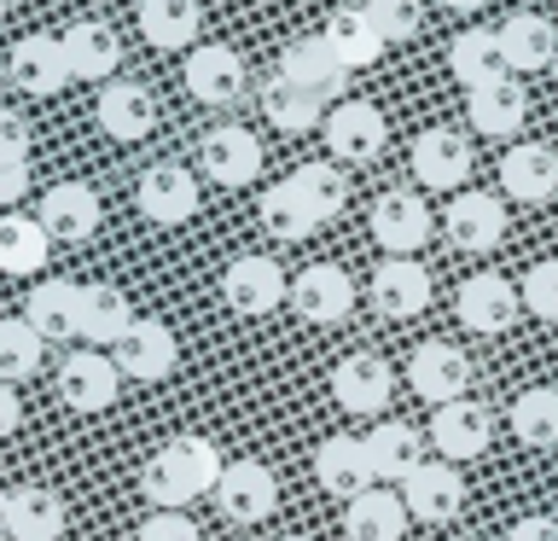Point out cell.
Listing matches in <instances>:
<instances>
[{"label":"cell","mask_w":558,"mask_h":541,"mask_svg":"<svg viewBox=\"0 0 558 541\" xmlns=\"http://www.w3.org/2000/svg\"><path fill=\"white\" fill-rule=\"evenodd\" d=\"M331 396H338L343 413L373 419V413L390 408L396 373L384 366V356H349V361H338V373H331Z\"/></svg>","instance_id":"7c38bea8"},{"label":"cell","mask_w":558,"mask_h":541,"mask_svg":"<svg viewBox=\"0 0 558 541\" xmlns=\"http://www.w3.org/2000/svg\"><path fill=\"white\" fill-rule=\"evenodd\" d=\"M47 268V227L35 216H0V274Z\"/></svg>","instance_id":"74e56055"},{"label":"cell","mask_w":558,"mask_h":541,"mask_svg":"<svg viewBox=\"0 0 558 541\" xmlns=\"http://www.w3.org/2000/svg\"><path fill=\"white\" fill-rule=\"evenodd\" d=\"M500 187L512 192L518 204H547L558 192V152L553 146H535V140H523L500 157Z\"/></svg>","instance_id":"cb8c5ba5"},{"label":"cell","mask_w":558,"mask_h":541,"mask_svg":"<svg viewBox=\"0 0 558 541\" xmlns=\"http://www.w3.org/2000/svg\"><path fill=\"white\" fill-rule=\"evenodd\" d=\"M29 122L17 111H0V164H29Z\"/></svg>","instance_id":"bcb514c9"},{"label":"cell","mask_w":558,"mask_h":541,"mask_svg":"<svg viewBox=\"0 0 558 541\" xmlns=\"http://www.w3.org/2000/svg\"><path fill=\"white\" fill-rule=\"evenodd\" d=\"M512 436L530 448H558V390H523L512 401Z\"/></svg>","instance_id":"60d3db41"},{"label":"cell","mask_w":558,"mask_h":541,"mask_svg":"<svg viewBox=\"0 0 558 541\" xmlns=\"http://www.w3.org/2000/svg\"><path fill=\"white\" fill-rule=\"evenodd\" d=\"M453 309H460V321H465L471 332L500 338V332H512L523 297H518V286H512L506 274H471L465 286H460V297H453Z\"/></svg>","instance_id":"52a82bcc"},{"label":"cell","mask_w":558,"mask_h":541,"mask_svg":"<svg viewBox=\"0 0 558 541\" xmlns=\"http://www.w3.org/2000/svg\"><path fill=\"white\" fill-rule=\"evenodd\" d=\"M157 454H163V460L181 471V483L192 489V501H198V495H216L227 460H221V448L209 443V436H174V443H163Z\"/></svg>","instance_id":"d590c367"},{"label":"cell","mask_w":558,"mask_h":541,"mask_svg":"<svg viewBox=\"0 0 558 541\" xmlns=\"http://www.w3.org/2000/svg\"><path fill=\"white\" fill-rule=\"evenodd\" d=\"M64 64H70V82H105V76H117V64H122V41H117V29L111 24H70L64 35Z\"/></svg>","instance_id":"83f0119b"},{"label":"cell","mask_w":558,"mask_h":541,"mask_svg":"<svg viewBox=\"0 0 558 541\" xmlns=\"http://www.w3.org/2000/svg\"><path fill=\"white\" fill-rule=\"evenodd\" d=\"M291 187L303 192V204L320 216V227L331 221V216H343L349 209V175L338 169V164H303V169H291Z\"/></svg>","instance_id":"f35d334b"},{"label":"cell","mask_w":558,"mask_h":541,"mask_svg":"<svg viewBox=\"0 0 558 541\" xmlns=\"http://www.w3.org/2000/svg\"><path fill=\"white\" fill-rule=\"evenodd\" d=\"M140 541H204V536L186 513H151L146 524H140Z\"/></svg>","instance_id":"f6af8a7d"},{"label":"cell","mask_w":558,"mask_h":541,"mask_svg":"<svg viewBox=\"0 0 558 541\" xmlns=\"http://www.w3.org/2000/svg\"><path fill=\"white\" fill-rule=\"evenodd\" d=\"M448 70L460 76V87H488V82H500L506 76V52H500V35L495 29H465V35H453V47H448Z\"/></svg>","instance_id":"836d02e7"},{"label":"cell","mask_w":558,"mask_h":541,"mask_svg":"<svg viewBox=\"0 0 558 541\" xmlns=\"http://www.w3.org/2000/svg\"><path fill=\"white\" fill-rule=\"evenodd\" d=\"M343 530H349V541H401L408 536V506H401V495L366 489V495L349 501Z\"/></svg>","instance_id":"e575fe53"},{"label":"cell","mask_w":558,"mask_h":541,"mask_svg":"<svg viewBox=\"0 0 558 541\" xmlns=\"http://www.w3.org/2000/svg\"><path fill=\"white\" fill-rule=\"evenodd\" d=\"M122 390V373L111 356H99V349H82V356H64L59 366V396L70 401L76 413H105Z\"/></svg>","instance_id":"9a60e30c"},{"label":"cell","mask_w":558,"mask_h":541,"mask_svg":"<svg viewBox=\"0 0 558 541\" xmlns=\"http://www.w3.org/2000/svg\"><path fill=\"white\" fill-rule=\"evenodd\" d=\"M401 506H408V518H418V524H453L465 506L460 471L448 460H425L408 483H401Z\"/></svg>","instance_id":"4fadbf2b"},{"label":"cell","mask_w":558,"mask_h":541,"mask_svg":"<svg viewBox=\"0 0 558 541\" xmlns=\"http://www.w3.org/2000/svg\"><path fill=\"white\" fill-rule=\"evenodd\" d=\"M279 541H308V536H279Z\"/></svg>","instance_id":"db71d44e"},{"label":"cell","mask_w":558,"mask_h":541,"mask_svg":"<svg viewBox=\"0 0 558 541\" xmlns=\"http://www.w3.org/2000/svg\"><path fill=\"white\" fill-rule=\"evenodd\" d=\"M0 17H7V0H0Z\"/></svg>","instance_id":"11a10c76"},{"label":"cell","mask_w":558,"mask_h":541,"mask_svg":"<svg viewBox=\"0 0 558 541\" xmlns=\"http://www.w3.org/2000/svg\"><path fill=\"white\" fill-rule=\"evenodd\" d=\"M41 332L29 321H0V384H17V378H35L41 373Z\"/></svg>","instance_id":"b9f144b4"},{"label":"cell","mask_w":558,"mask_h":541,"mask_svg":"<svg viewBox=\"0 0 558 541\" xmlns=\"http://www.w3.org/2000/svg\"><path fill=\"white\" fill-rule=\"evenodd\" d=\"M430 227H436V216H430V204L418 199V192H408V187L378 192V204H373V239H378L390 256L425 251Z\"/></svg>","instance_id":"5b68a950"},{"label":"cell","mask_w":558,"mask_h":541,"mask_svg":"<svg viewBox=\"0 0 558 541\" xmlns=\"http://www.w3.org/2000/svg\"><path fill=\"white\" fill-rule=\"evenodd\" d=\"M134 321L140 314H134L122 286H105V279L82 286V338H87V349H117L122 332H129Z\"/></svg>","instance_id":"484cf974"},{"label":"cell","mask_w":558,"mask_h":541,"mask_svg":"<svg viewBox=\"0 0 558 541\" xmlns=\"http://www.w3.org/2000/svg\"><path fill=\"white\" fill-rule=\"evenodd\" d=\"M286 297L308 326H338V321H349V309H355V279H349L338 262H314V268H303L291 279Z\"/></svg>","instance_id":"277c9868"},{"label":"cell","mask_w":558,"mask_h":541,"mask_svg":"<svg viewBox=\"0 0 558 541\" xmlns=\"http://www.w3.org/2000/svg\"><path fill=\"white\" fill-rule=\"evenodd\" d=\"M523 309L535 314V321H558V262H535L530 274H523Z\"/></svg>","instance_id":"ee69618b"},{"label":"cell","mask_w":558,"mask_h":541,"mask_svg":"<svg viewBox=\"0 0 558 541\" xmlns=\"http://www.w3.org/2000/svg\"><path fill=\"white\" fill-rule=\"evenodd\" d=\"M47 227V239H64V244H87L99 233V192L82 187V181H59L47 187L41 199V216H35Z\"/></svg>","instance_id":"ac0fdd59"},{"label":"cell","mask_w":558,"mask_h":541,"mask_svg":"<svg viewBox=\"0 0 558 541\" xmlns=\"http://www.w3.org/2000/svg\"><path fill=\"white\" fill-rule=\"evenodd\" d=\"M24 321L41 332V344L82 338V286L76 279H41L24 303Z\"/></svg>","instance_id":"44dd1931"},{"label":"cell","mask_w":558,"mask_h":541,"mask_svg":"<svg viewBox=\"0 0 558 541\" xmlns=\"http://www.w3.org/2000/svg\"><path fill=\"white\" fill-rule=\"evenodd\" d=\"M134 199L157 227H181V221L198 216V181H192V169H181V164H151L140 175Z\"/></svg>","instance_id":"2e32d148"},{"label":"cell","mask_w":558,"mask_h":541,"mask_svg":"<svg viewBox=\"0 0 558 541\" xmlns=\"http://www.w3.org/2000/svg\"><path fill=\"white\" fill-rule=\"evenodd\" d=\"M186 94L198 105H239L244 99V59L221 41L186 52Z\"/></svg>","instance_id":"5bb4252c"},{"label":"cell","mask_w":558,"mask_h":541,"mask_svg":"<svg viewBox=\"0 0 558 541\" xmlns=\"http://www.w3.org/2000/svg\"><path fill=\"white\" fill-rule=\"evenodd\" d=\"M488 443H495V413L483 408V401H442L430 419V448L442 454L448 466H460V460H477V454H488Z\"/></svg>","instance_id":"7a4b0ae2"},{"label":"cell","mask_w":558,"mask_h":541,"mask_svg":"<svg viewBox=\"0 0 558 541\" xmlns=\"http://www.w3.org/2000/svg\"><path fill=\"white\" fill-rule=\"evenodd\" d=\"M117 373L122 378H140V384H157L174 373V361H181V344H174V332L163 321H134L122 332V344L111 349Z\"/></svg>","instance_id":"ba28073f"},{"label":"cell","mask_w":558,"mask_h":541,"mask_svg":"<svg viewBox=\"0 0 558 541\" xmlns=\"http://www.w3.org/2000/svg\"><path fill=\"white\" fill-rule=\"evenodd\" d=\"M262 227L268 233H279V239H308V233H320V216L303 204V192H296L291 181H279V187H268L262 192Z\"/></svg>","instance_id":"ab89813d"},{"label":"cell","mask_w":558,"mask_h":541,"mask_svg":"<svg viewBox=\"0 0 558 541\" xmlns=\"http://www.w3.org/2000/svg\"><path fill=\"white\" fill-rule=\"evenodd\" d=\"M320 129H326V152L338 157V164H373V157L384 152V140H390L384 111L373 99H338Z\"/></svg>","instance_id":"6da1fadb"},{"label":"cell","mask_w":558,"mask_h":541,"mask_svg":"<svg viewBox=\"0 0 558 541\" xmlns=\"http://www.w3.org/2000/svg\"><path fill=\"white\" fill-rule=\"evenodd\" d=\"M7 536L12 541H59L64 536V501L52 489H12L7 495Z\"/></svg>","instance_id":"f546056e"},{"label":"cell","mask_w":558,"mask_h":541,"mask_svg":"<svg viewBox=\"0 0 558 541\" xmlns=\"http://www.w3.org/2000/svg\"><path fill=\"white\" fill-rule=\"evenodd\" d=\"M94 117L111 140H146L157 129V99H151V87H140V82H105Z\"/></svg>","instance_id":"d4e9b609"},{"label":"cell","mask_w":558,"mask_h":541,"mask_svg":"<svg viewBox=\"0 0 558 541\" xmlns=\"http://www.w3.org/2000/svg\"><path fill=\"white\" fill-rule=\"evenodd\" d=\"M198 29H204L198 0H140V35H146L157 52L198 47Z\"/></svg>","instance_id":"4316f807"},{"label":"cell","mask_w":558,"mask_h":541,"mask_svg":"<svg viewBox=\"0 0 558 541\" xmlns=\"http://www.w3.org/2000/svg\"><path fill=\"white\" fill-rule=\"evenodd\" d=\"M547 70H553V82H558V52H553V64H547Z\"/></svg>","instance_id":"f5cc1de1"},{"label":"cell","mask_w":558,"mask_h":541,"mask_svg":"<svg viewBox=\"0 0 558 541\" xmlns=\"http://www.w3.org/2000/svg\"><path fill=\"white\" fill-rule=\"evenodd\" d=\"M413 175L430 192H460L471 175V146L460 129H425L413 140Z\"/></svg>","instance_id":"e0dca14e"},{"label":"cell","mask_w":558,"mask_h":541,"mask_svg":"<svg viewBox=\"0 0 558 541\" xmlns=\"http://www.w3.org/2000/svg\"><path fill=\"white\" fill-rule=\"evenodd\" d=\"M7 495H12V489H0V536H7Z\"/></svg>","instance_id":"816d5d0a"},{"label":"cell","mask_w":558,"mask_h":541,"mask_svg":"<svg viewBox=\"0 0 558 541\" xmlns=\"http://www.w3.org/2000/svg\"><path fill=\"white\" fill-rule=\"evenodd\" d=\"M471 122H477V134H488V140H512L523 122H530V94H523L512 76L488 82L471 94Z\"/></svg>","instance_id":"1f68e13d"},{"label":"cell","mask_w":558,"mask_h":541,"mask_svg":"<svg viewBox=\"0 0 558 541\" xmlns=\"http://www.w3.org/2000/svg\"><path fill=\"white\" fill-rule=\"evenodd\" d=\"M7 7H12V0H7Z\"/></svg>","instance_id":"9f6ffc18"},{"label":"cell","mask_w":558,"mask_h":541,"mask_svg":"<svg viewBox=\"0 0 558 541\" xmlns=\"http://www.w3.org/2000/svg\"><path fill=\"white\" fill-rule=\"evenodd\" d=\"M198 169L209 175L216 187H251L262 175V140L239 122H221V129L204 134L198 146Z\"/></svg>","instance_id":"8992f818"},{"label":"cell","mask_w":558,"mask_h":541,"mask_svg":"<svg viewBox=\"0 0 558 541\" xmlns=\"http://www.w3.org/2000/svg\"><path fill=\"white\" fill-rule=\"evenodd\" d=\"M366 460H373V478H390V483H408L418 466H425V443H418L413 425L401 419H384L366 436Z\"/></svg>","instance_id":"4dcf8cb0"},{"label":"cell","mask_w":558,"mask_h":541,"mask_svg":"<svg viewBox=\"0 0 558 541\" xmlns=\"http://www.w3.org/2000/svg\"><path fill=\"white\" fill-rule=\"evenodd\" d=\"M7 70H12V82L24 87V94H35V99H52V94L70 87V64H64L59 35H24V41L12 47Z\"/></svg>","instance_id":"d6986e66"},{"label":"cell","mask_w":558,"mask_h":541,"mask_svg":"<svg viewBox=\"0 0 558 541\" xmlns=\"http://www.w3.org/2000/svg\"><path fill=\"white\" fill-rule=\"evenodd\" d=\"M373 309L390 314V321L425 314L430 309V274H425V262H408V256L384 262V268L373 274Z\"/></svg>","instance_id":"7402d4cb"},{"label":"cell","mask_w":558,"mask_h":541,"mask_svg":"<svg viewBox=\"0 0 558 541\" xmlns=\"http://www.w3.org/2000/svg\"><path fill=\"white\" fill-rule=\"evenodd\" d=\"M495 35H500V52H506V70H547L553 52H558V29L535 12H512Z\"/></svg>","instance_id":"d6a6232c"},{"label":"cell","mask_w":558,"mask_h":541,"mask_svg":"<svg viewBox=\"0 0 558 541\" xmlns=\"http://www.w3.org/2000/svg\"><path fill=\"white\" fill-rule=\"evenodd\" d=\"M216 506H221V518H233V524H262V518H268L274 506H279L274 471L262 466V460H233V466H221Z\"/></svg>","instance_id":"9c48e42d"},{"label":"cell","mask_w":558,"mask_h":541,"mask_svg":"<svg viewBox=\"0 0 558 541\" xmlns=\"http://www.w3.org/2000/svg\"><path fill=\"white\" fill-rule=\"evenodd\" d=\"M314 478H320L326 495H343L355 501L373 489V460H366V443L355 436H326L320 448H314Z\"/></svg>","instance_id":"603a6c76"},{"label":"cell","mask_w":558,"mask_h":541,"mask_svg":"<svg viewBox=\"0 0 558 541\" xmlns=\"http://www.w3.org/2000/svg\"><path fill=\"white\" fill-rule=\"evenodd\" d=\"M320 41L338 52V64L343 70H366V64H378L384 59V35L373 29V17H366L361 7H343V12H331L326 17V29H320Z\"/></svg>","instance_id":"f1b7e54d"},{"label":"cell","mask_w":558,"mask_h":541,"mask_svg":"<svg viewBox=\"0 0 558 541\" xmlns=\"http://www.w3.org/2000/svg\"><path fill=\"white\" fill-rule=\"evenodd\" d=\"M29 192V164H0V209H12Z\"/></svg>","instance_id":"7dc6e473"},{"label":"cell","mask_w":558,"mask_h":541,"mask_svg":"<svg viewBox=\"0 0 558 541\" xmlns=\"http://www.w3.org/2000/svg\"><path fill=\"white\" fill-rule=\"evenodd\" d=\"M361 12L373 17V29L384 41H408V35L425 29V7L418 0H361Z\"/></svg>","instance_id":"7bdbcfd3"},{"label":"cell","mask_w":558,"mask_h":541,"mask_svg":"<svg viewBox=\"0 0 558 541\" xmlns=\"http://www.w3.org/2000/svg\"><path fill=\"white\" fill-rule=\"evenodd\" d=\"M17 425H24V401H17L12 384H0V436H12Z\"/></svg>","instance_id":"681fc988"},{"label":"cell","mask_w":558,"mask_h":541,"mask_svg":"<svg viewBox=\"0 0 558 541\" xmlns=\"http://www.w3.org/2000/svg\"><path fill=\"white\" fill-rule=\"evenodd\" d=\"M442 233H448L453 251L488 256L506 239V204L495 192H453V204L442 209Z\"/></svg>","instance_id":"3957f363"},{"label":"cell","mask_w":558,"mask_h":541,"mask_svg":"<svg viewBox=\"0 0 558 541\" xmlns=\"http://www.w3.org/2000/svg\"><path fill=\"white\" fill-rule=\"evenodd\" d=\"M553 7H558V0H553Z\"/></svg>","instance_id":"6f0895ef"},{"label":"cell","mask_w":558,"mask_h":541,"mask_svg":"<svg viewBox=\"0 0 558 541\" xmlns=\"http://www.w3.org/2000/svg\"><path fill=\"white\" fill-rule=\"evenodd\" d=\"M279 76L308 87L314 99H343L349 94V70L338 64V52H331L320 35H308V41H291L279 52Z\"/></svg>","instance_id":"ffe728a7"},{"label":"cell","mask_w":558,"mask_h":541,"mask_svg":"<svg viewBox=\"0 0 558 541\" xmlns=\"http://www.w3.org/2000/svg\"><path fill=\"white\" fill-rule=\"evenodd\" d=\"M320 111H326V99H314L308 87H296L286 76H274L268 87H262V117H268L274 129H286V134L320 129Z\"/></svg>","instance_id":"8d00e7d4"},{"label":"cell","mask_w":558,"mask_h":541,"mask_svg":"<svg viewBox=\"0 0 558 541\" xmlns=\"http://www.w3.org/2000/svg\"><path fill=\"white\" fill-rule=\"evenodd\" d=\"M448 12H477V7H488V0H442Z\"/></svg>","instance_id":"f907efd6"},{"label":"cell","mask_w":558,"mask_h":541,"mask_svg":"<svg viewBox=\"0 0 558 541\" xmlns=\"http://www.w3.org/2000/svg\"><path fill=\"white\" fill-rule=\"evenodd\" d=\"M286 291H291L286 274H279V262H268V256H239V262H227V274H221L227 309L244 314V321H256V314H274Z\"/></svg>","instance_id":"30bf717a"},{"label":"cell","mask_w":558,"mask_h":541,"mask_svg":"<svg viewBox=\"0 0 558 541\" xmlns=\"http://www.w3.org/2000/svg\"><path fill=\"white\" fill-rule=\"evenodd\" d=\"M506 541H558V518L530 513V518H518V524H512V536H506Z\"/></svg>","instance_id":"c3c4849f"},{"label":"cell","mask_w":558,"mask_h":541,"mask_svg":"<svg viewBox=\"0 0 558 541\" xmlns=\"http://www.w3.org/2000/svg\"><path fill=\"white\" fill-rule=\"evenodd\" d=\"M408 384L425 401H436V408H442V401H460L465 390H471V356L465 349H453V344H418L413 349V361H408Z\"/></svg>","instance_id":"8fae6325"}]
</instances>
